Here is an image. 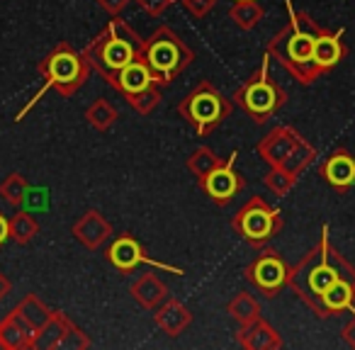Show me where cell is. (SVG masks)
I'll return each mask as SVG.
<instances>
[{
    "instance_id": "1",
    "label": "cell",
    "mask_w": 355,
    "mask_h": 350,
    "mask_svg": "<svg viewBox=\"0 0 355 350\" xmlns=\"http://www.w3.org/2000/svg\"><path fill=\"white\" fill-rule=\"evenodd\" d=\"M338 280H355V268L331 243L329 227L324 224L316 246L297 265H292L287 287L309 306L311 314L319 316V319H329L324 309V295Z\"/></svg>"
},
{
    "instance_id": "2",
    "label": "cell",
    "mask_w": 355,
    "mask_h": 350,
    "mask_svg": "<svg viewBox=\"0 0 355 350\" xmlns=\"http://www.w3.org/2000/svg\"><path fill=\"white\" fill-rule=\"evenodd\" d=\"M287 6V25L268 42L266 54L275 59L300 85H311L321 78L319 66L314 64V42L324 27L314 22L306 12L295 10L292 0H285Z\"/></svg>"
},
{
    "instance_id": "3",
    "label": "cell",
    "mask_w": 355,
    "mask_h": 350,
    "mask_svg": "<svg viewBox=\"0 0 355 350\" xmlns=\"http://www.w3.org/2000/svg\"><path fill=\"white\" fill-rule=\"evenodd\" d=\"M141 46L144 40L139 37V32L127 20H122V15H117L85 46L83 56L90 64V69L98 71L105 78V83L112 88L119 71L141 54Z\"/></svg>"
},
{
    "instance_id": "4",
    "label": "cell",
    "mask_w": 355,
    "mask_h": 350,
    "mask_svg": "<svg viewBox=\"0 0 355 350\" xmlns=\"http://www.w3.org/2000/svg\"><path fill=\"white\" fill-rule=\"evenodd\" d=\"M139 56L151 69L161 88H168L195 61V51L188 46V42L168 25H161L151 32L148 40H144Z\"/></svg>"
},
{
    "instance_id": "5",
    "label": "cell",
    "mask_w": 355,
    "mask_h": 350,
    "mask_svg": "<svg viewBox=\"0 0 355 350\" xmlns=\"http://www.w3.org/2000/svg\"><path fill=\"white\" fill-rule=\"evenodd\" d=\"M234 103L248 114L256 124H266L287 103V90L270 76V56L261 61L256 71L243 80L234 93Z\"/></svg>"
},
{
    "instance_id": "6",
    "label": "cell",
    "mask_w": 355,
    "mask_h": 350,
    "mask_svg": "<svg viewBox=\"0 0 355 350\" xmlns=\"http://www.w3.org/2000/svg\"><path fill=\"white\" fill-rule=\"evenodd\" d=\"M90 64L83 51H76L69 42H59L44 59L37 64V73L42 76L46 90H56L61 98H71L90 78Z\"/></svg>"
},
{
    "instance_id": "7",
    "label": "cell",
    "mask_w": 355,
    "mask_h": 350,
    "mask_svg": "<svg viewBox=\"0 0 355 350\" xmlns=\"http://www.w3.org/2000/svg\"><path fill=\"white\" fill-rule=\"evenodd\" d=\"M178 114L200 134L207 137L212 134L224 119L232 114V100H227L209 80H200L180 103Z\"/></svg>"
},
{
    "instance_id": "8",
    "label": "cell",
    "mask_w": 355,
    "mask_h": 350,
    "mask_svg": "<svg viewBox=\"0 0 355 350\" xmlns=\"http://www.w3.org/2000/svg\"><path fill=\"white\" fill-rule=\"evenodd\" d=\"M232 229L253 248H263L282 231L280 209L268 204L263 198H248L232 219Z\"/></svg>"
},
{
    "instance_id": "9",
    "label": "cell",
    "mask_w": 355,
    "mask_h": 350,
    "mask_svg": "<svg viewBox=\"0 0 355 350\" xmlns=\"http://www.w3.org/2000/svg\"><path fill=\"white\" fill-rule=\"evenodd\" d=\"M290 270L292 265L282 258L280 251L263 246L261 253L246 265L243 277H246L248 285L256 287V292H261L263 297L272 299V297H277L290 285Z\"/></svg>"
},
{
    "instance_id": "10",
    "label": "cell",
    "mask_w": 355,
    "mask_h": 350,
    "mask_svg": "<svg viewBox=\"0 0 355 350\" xmlns=\"http://www.w3.org/2000/svg\"><path fill=\"white\" fill-rule=\"evenodd\" d=\"M105 258H107V263L114 268V270L124 272V275L134 272L139 265L158 268V270H166V272H171V275H185L183 268L168 265V263H161V261H156V258L148 256V253L144 251V246L132 236V234H122V236L114 238V241L110 243L107 251H105Z\"/></svg>"
},
{
    "instance_id": "11",
    "label": "cell",
    "mask_w": 355,
    "mask_h": 350,
    "mask_svg": "<svg viewBox=\"0 0 355 350\" xmlns=\"http://www.w3.org/2000/svg\"><path fill=\"white\" fill-rule=\"evenodd\" d=\"M236 158H239V151H232V156H229L217 170H212L207 178L198 183L200 188L207 193V198L212 200L214 204H219V207H227V204L232 202L236 195H241L243 188H246L243 175L234 168L236 166Z\"/></svg>"
},
{
    "instance_id": "12",
    "label": "cell",
    "mask_w": 355,
    "mask_h": 350,
    "mask_svg": "<svg viewBox=\"0 0 355 350\" xmlns=\"http://www.w3.org/2000/svg\"><path fill=\"white\" fill-rule=\"evenodd\" d=\"M319 175L336 193H348L355 185V156L348 148H334L319 166Z\"/></svg>"
},
{
    "instance_id": "13",
    "label": "cell",
    "mask_w": 355,
    "mask_h": 350,
    "mask_svg": "<svg viewBox=\"0 0 355 350\" xmlns=\"http://www.w3.org/2000/svg\"><path fill=\"white\" fill-rule=\"evenodd\" d=\"M302 139L304 137H302L295 127L280 124V127L270 129V132H268L266 137L256 143V151H258V156L268 163V166L275 168V166H282V163H285V158L290 156L292 148H295Z\"/></svg>"
},
{
    "instance_id": "14",
    "label": "cell",
    "mask_w": 355,
    "mask_h": 350,
    "mask_svg": "<svg viewBox=\"0 0 355 350\" xmlns=\"http://www.w3.org/2000/svg\"><path fill=\"white\" fill-rule=\"evenodd\" d=\"M112 236V224L100 209H88L73 224V238L88 251H100Z\"/></svg>"
},
{
    "instance_id": "15",
    "label": "cell",
    "mask_w": 355,
    "mask_h": 350,
    "mask_svg": "<svg viewBox=\"0 0 355 350\" xmlns=\"http://www.w3.org/2000/svg\"><path fill=\"white\" fill-rule=\"evenodd\" d=\"M239 345L246 350H277L282 348V338L275 331V326L270 321H266L263 316L248 321L239 329L236 333Z\"/></svg>"
},
{
    "instance_id": "16",
    "label": "cell",
    "mask_w": 355,
    "mask_h": 350,
    "mask_svg": "<svg viewBox=\"0 0 355 350\" xmlns=\"http://www.w3.org/2000/svg\"><path fill=\"white\" fill-rule=\"evenodd\" d=\"M153 324L163 331L171 338H178L180 333L188 331V326L193 324V311L183 304L180 299H173L168 297L161 306L153 309Z\"/></svg>"
},
{
    "instance_id": "17",
    "label": "cell",
    "mask_w": 355,
    "mask_h": 350,
    "mask_svg": "<svg viewBox=\"0 0 355 350\" xmlns=\"http://www.w3.org/2000/svg\"><path fill=\"white\" fill-rule=\"evenodd\" d=\"M345 54H348V49L343 44V30H321V35L314 42V64L319 66L321 73L334 71L345 59Z\"/></svg>"
},
{
    "instance_id": "18",
    "label": "cell",
    "mask_w": 355,
    "mask_h": 350,
    "mask_svg": "<svg viewBox=\"0 0 355 350\" xmlns=\"http://www.w3.org/2000/svg\"><path fill=\"white\" fill-rule=\"evenodd\" d=\"M35 329L15 309L0 321V348L3 350H32Z\"/></svg>"
},
{
    "instance_id": "19",
    "label": "cell",
    "mask_w": 355,
    "mask_h": 350,
    "mask_svg": "<svg viewBox=\"0 0 355 350\" xmlns=\"http://www.w3.org/2000/svg\"><path fill=\"white\" fill-rule=\"evenodd\" d=\"M132 297L134 301H137L139 306H144V309H156V306H161L163 301L171 297V292H168V285L161 280L158 275H153V272H146V275H139L137 280L132 282Z\"/></svg>"
},
{
    "instance_id": "20",
    "label": "cell",
    "mask_w": 355,
    "mask_h": 350,
    "mask_svg": "<svg viewBox=\"0 0 355 350\" xmlns=\"http://www.w3.org/2000/svg\"><path fill=\"white\" fill-rule=\"evenodd\" d=\"M153 83H158V80L153 78L151 69L144 64L141 56H137L132 64L124 66V69L119 71V76H117V80H114L112 88L117 90L122 98H127V95L139 93V90L148 88V85H153Z\"/></svg>"
},
{
    "instance_id": "21",
    "label": "cell",
    "mask_w": 355,
    "mask_h": 350,
    "mask_svg": "<svg viewBox=\"0 0 355 350\" xmlns=\"http://www.w3.org/2000/svg\"><path fill=\"white\" fill-rule=\"evenodd\" d=\"M73 321L64 314V311H51L49 321L42 326L32 338V350H59L61 340H64L66 331Z\"/></svg>"
},
{
    "instance_id": "22",
    "label": "cell",
    "mask_w": 355,
    "mask_h": 350,
    "mask_svg": "<svg viewBox=\"0 0 355 350\" xmlns=\"http://www.w3.org/2000/svg\"><path fill=\"white\" fill-rule=\"evenodd\" d=\"M355 304V280H338L324 295V309L329 316L350 311Z\"/></svg>"
},
{
    "instance_id": "23",
    "label": "cell",
    "mask_w": 355,
    "mask_h": 350,
    "mask_svg": "<svg viewBox=\"0 0 355 350\" xmlns=\"http://www.w3.org/2000/svg\"><path fill=\"white\" fill-rule=\"evenodd\" d=\"M229 17H232V22L239 27V30L248 32L263 22L266 8H263L258 0H234L232 10H229Z\"/></svg>"
},
{
    "instance_id": "24",
    "label": "cell",
    "mask_w": 355,
    "mask_h": 350,
    "mask_svg": "<svg viewBox=\"0 0 355 350\" xmlns=\"http://www.w3.org/2000/svg\"><path fill=\"white\" fill-rule=\"evenodd\" d=\"M40 234V222L30 209H17L10 217V238L20 246L35 241V236Z\"/></svg>"
},
{
    "instance_id": "25",
    "label": "cell",
    "mask_w": 355,
    "mask_h": 350,
    "mask_svg": "<svg viewBox=\"0 0 355 350\" xmlns=\"http://www.w3.org/2000/svg\"><path fill=\"white\" fill-rule=\"evenodd\" d=\"M85 119H88V124L95 129V132L105 134V132L112 129L114 122H117V107H114L110 100L98 98L88 105V110H85Z\"/></svg>"
},
{
    "instance_id": "26",
    "label": "cell",
    "mask_w": 355,
    "mask_h": 350,
    "mask_svg": "<svg viewBox=\"0 0 355 350\" xmlns=\"http://www.w3.org/2000/svg\"><path fill=\"white\" fill-rule=\"evenodd\" d=\"M15 311L32 326V329H35V333H37V331L49 321V316L54 309H49L37 295H27V297H22V301L15 306Z\"/></svg>"
},
{
    "instance_id": "27",
    "label": "cell",
    "mask_w": 355,
    "mask_h": 350,
    "mask_svg": "<svg viewBox=\"0 0 355 350\" xmlns=\"http://www.w3.org/2000/svg\"><path fill=\"white\" fill-rule=\"evenodd\" d=\"M222 158L217 156V153L212 151L209 146H200L198 151H193L190 153V158H188V170L195 175V180H205L209 175L212 170H217L219 166H222Z\"/></svg>"
},
{
    "instance_id": "28",
    "label": "cell",
    "mask_w": 355,
    "mask_h": 350,
    "mask_svg": "<svg viewBox=\"0 0 355 350\" xmlns=\"http://www.w3.org/2000/svg\"><path fill=\"white\" fill-rule=\"evenodd\" d=\"M27 193H30V180L22 173H10L3 183H0V198L12 207H22Z\"/></svg>"
},
{
    "instance_id": "29",
    "label": "cell",
    "mask_w": 355,
    "mask_h": 350,
    "mask_svg": "<svg viewBox=\"0 0 355 350\" xmlns=\"http://www.w3.org/2000/svg\"><path fill=\"white\" fill-rule=\"evenodd\" d=\"M227 311L232 314V319H236L239 324L243 326V324H248V321L261 316V304H258L256 297L248 295V292H239V295L229 301Z\"/></svg>"
},
{
    "instance_id": "30",
    "label": "cell",
    "mask_w": 355,
    "mask_h": 350,
    "mask_svg": "<svg viewBox=\"0 0 355 350\" xmlns=\"http://www.w3.org/2000/svg\"><path fill=\"white\" fill-rule=\"evenodd\" d=\"M127 105L134 110V112H139V114H151L153 110L161 105V100H163V88L158 83H153V85H148V88H144V90H139V93H134V95H127Z\"/></svg>"
},
{
    "instance_id": "31",
    "label": "cell",
    "mask_w": 355,
    "mask_h": 350,
    "mask_svg": "<svg viewBox=\"0 0 355 350\" xmlns=\"http://www.w3.org/2000/svg\"><path fill=\"white\" fill-rule=\"evenodd\" d=\"M314 158H316V148L311 146L306 139H302V141L297 143L295 148H292V153L285 158V163H282V166H285L287 170L292 173V175H297V178H300L302 170H304V168H309L311 163H314Z\"/></svg>"
},
{
    "instance_id": "32",
    "label": "cell",
    "mask_w": 355,
    "mask_h": 350,
    "mask_svg": "<svg viewBox=\"0 0 355 350\" xmlns=\"http://www.w3.org/2000/svg\"><path fill=\"white\" fill-rule=\"evenodd\" d=\"M297 180L300 178L292 175L285 166H275V168H270V173L266 175V188L270 190L275 198H282V195H287L292 188H295Z\"/></svg>"
},
{
    "instance_id": "33",
    "label": "cell",
    "mask_w": 355,
    "mask_h": 350,
    "mask_svg": "<svg viewBox=\"0 0 355 350\" xmlns=\"http://www.w3.org/2000/svg\"><path fill=\"white\" fill-rule=\"evenodd\" d=\"M85 348H90L88 333H85L83 329H78L76 324H71L64 335V340H61L59 350H85Z\"/></svg>"
},
{
    "instance_id": "34",
    "label": "cell",
    "mask_w": 355,
    "mask_h": 350,
    "mask_svg": "<svg viewBox=\"0 0 355 350\" xmlns=\"http://www.w3.org/2000/svg\"><path fill=\"white\" fill-rule=\"evenodd\" d=\"M180 3H183V8L195 17V20H202V17H207L209 12H212L217 0H180Z\"/></svg>"
},
{
    "instance_id": "35",
    "label": "cell",
    "mask_w": 355,
    "mask_h": 350,
    "mask_svg": "<svg viewBox=\"0 0 355 350\" xmlns=\"http://www.w3.org/2000/svg\"><path fill=\"white\" fill-rule=\"evenodd\" d=\"M49 207V198H46V190H32L27 193L25 202H22V209H30V212H35V209H46Z\"/></svg>"
},
{
    "instance_id": "36",
    "label": "cell",
    "mask_w": 355,
    "mask_h": 350,
    "mask_svg": "<svg viewBox=\"0 0 355 350\" xmlns=\"http://www.w3.org/2000/svg\"><path fill=\"white\" fill-rule=\"evenodd\" d=\"M137 6L141 8L146 15L151 17H161L163 12L168 10V8L173 6V0H137Z\"/></svg>"
},
{
    "instance_id": "37",
    "label": "cell",
    "mask_w": 355,
    "mask_h": 350,
    "mask_svg": "<svg viewBox=\"0 0 355 350\" xmlns=\"http://www.w3.org/2000/svg\"><path fill=\"white\" fill-rule=\"evenodd\" d=\"M98 6L103 8L107 15L117 17V15H122V12L129 8V0H98Z\"/></svg>"
},
{
    "instance_id": "38",
    "label": "cell",
    "mask_w": 355,
    "mask_h": 350,
    "mask_svg": "<svg viewBox=\"0 0 355 350\" xmlns=\"http://www.w3.org/2000/svg\"><path fill=\"white\" fill-rule=\"evenodd\" d=\"M353 311V309H350ZM340 335H343V340H345V345H350V348L355 350V311H353V316L348 319V324L343 326V331H340Z\"/></svg>"
},
{
    "instance_id": "39",
    "label": "cell",
    "mask_w": 355,
    "mask_h": 350,
    "mask_svg": "<svg viewBox=\"0 0 355 350\" xmlns=\"http://www.w3.org/2000/svg\"><path fill=\"white\" fill-rule=\"evenodd\" d=\"M8 238H10V219L0 212V248L6 246Z\"/></svg>"
},
{
    "instance_id": "40",
    "label": "cell",
    "mask_w": 355,
    "mask_h": 350,
    "mask_svg": "<svg viewBox=\"0 0 355 350\" xmlns=\"http://www.w3.org/2000/svg\"><path fill=\"white\" fill-rule=\"evenodd\" d=\"M10 290H12V282L8 280V275H3V270H0V301L10 295Z\"/></svg>"
},
{
    "instance_id": "41",
    "label": "cell",
    "mask_w": 355,
    "mask_h": 350,
    "mask_svg": "<svg viewBox=\"0 0 355 350\" xmlns=\"http://www.w3.org/2000/svg\"><path fill=\"white\" fill-rule=\"evenodd\" d=\"M173 3H180V0H173Z\"/></svg>"
}]
</instances>
